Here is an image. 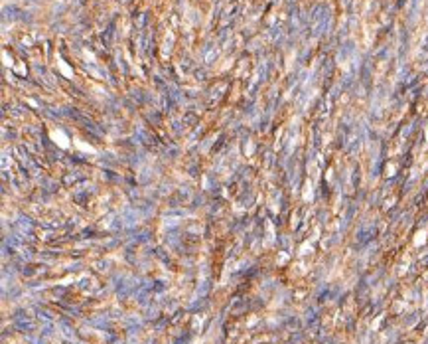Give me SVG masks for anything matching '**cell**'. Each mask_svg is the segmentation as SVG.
Segmentation results:
<instances>
[{
	"label": "cell",
	"instance_id": "obj_1",
	"mask_svg": "<svg viewBox=\"0 0 428 344\" xmlns=\"http://www.w3.org/2000/svg\"><path fill=\"white\" fill-rule=\"evenodd\" d=\"M425 235H427V233H425V231H421V233H419V237H417V241H415V243H417V245H419V243H423V241H425Z\"/></svg>",
	"mask_w": 428,
	"mask_h": 344
}]
</instances>
